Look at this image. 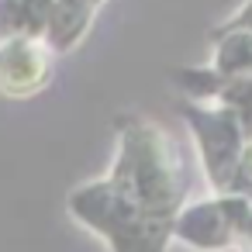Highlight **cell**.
Returning a JSON list of instances; mask_svg holds the SVG:
<instances>
[{
	"instance_id": "obj_1",
	"label": "cell",
	"mask_w": 252,
	"mask_h": 252,
	"mask_svg": "<svg viewBox=\"0 0 252 252\" xmlns=\"http://www.w3.org/2000/svg\"><path fill=\"white\" fill-rule=\"evenodd\" d=\"M49 73V63L35 42H11L0 49V87L4 90H35Z\"/></svg>"
}]
</instances>
